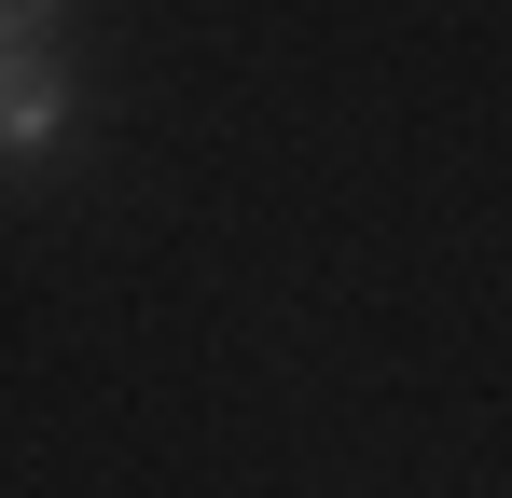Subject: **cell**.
Returning <instances> with one entry per match:
<instances>
[{
	"label": "cell",
	"mask_w": 512,
	"mask_h": 498,
	"mask_svg": "<svg viewBox=\"0 0 512 498\" xmlns=\"http://www.w3.org/2000/svg\"><path fill=\"white\" fill-rule=\"evenodd\" d=\"M70 125V83H56V42H0V153H42Z\"/></svg>",
	"instance_id": "6da1fadb"
},
{
	"label": "cell",
	"mask_w": 512,
	"mask_h": 498,
	"mask_svg": "<svg viewBox=\"0 0 512 498\" xmlns=\"http://www.w3.org/2000/svg\"><path fill=\"white\" fill-rule=\"evenodd\" d=\"M56 14L70 0H0V42H56Z\"/></svg>",
	"instance_id": "7a4b0ae2"
}]
</instances>
